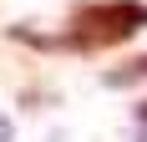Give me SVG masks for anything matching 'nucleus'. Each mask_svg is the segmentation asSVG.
I'll list each match as a JSON object with an SVG mask.
<instances>
[{"label": "nucleus", "mask_w": 147, "mask_h": 142, "mask_svg": "<svg viewBox=\"0 0 147 142\" xmlns=\"http://www.w3.org/2000/svg\"><path fill=\"white\" fill-rule=\"evenodd\" d=\"M137 122H147V101H142V112H137Z\"/></svg>", "instance_id": "20e7f679"}, {"label": "nucleus", "mask_w": 147, "mask_h": 142, "mask_svg": "<svg viewBox=\"0 0 147 142\" xmlns=\"http://www.w3.org/2000/svg\"><path fill=\"white\" fill-rule=\"evenodd\" d=\"M147 76V56H137L132 66H122V71H107V86H132V81H142Z\"/></svg>", "instance_id": "f03ea898"}, {"label": "nucleus", "mask_w": 147, "mask_h": 142, "mask_svg": "<svg viewBox=\"0 0 147 142\" xmlns=\"http://www.w3.org/2000/svg\"><path fill=\"white\" fill-rule=\"evenodd\" d=\"M147 26V5L142 0H91V5H76L71 30L56 36V46H71V51H102V46H117L127 36Z\"/></svg>", "instance_id": "f257e3e1"}, {"label": "nucleus", "mask_w": 147, "mask_h": 142, "mask_svg": "<svg viewBox=\"0 0 147 142\" xmlns=\"http://www.w3.org/2000/svg\"><path fill=\"white\" fill-rule=\"evenodd\" d=\"M0 142H10V122H5V117H0Z\"/></svg>", "instance_id": "7ed1b4c3"}]
</instances>
